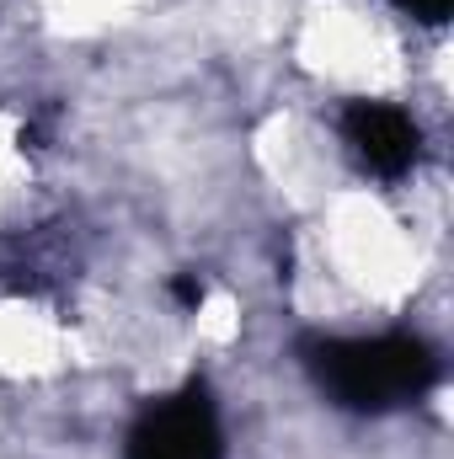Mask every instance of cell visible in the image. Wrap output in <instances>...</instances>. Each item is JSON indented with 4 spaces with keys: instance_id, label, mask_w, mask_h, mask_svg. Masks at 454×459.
<instances>
[{
    "instance_id": "cell-1",
    "label": "cell",
    "mask_w": 454,
    "mask_h": 459,
    "mask_svg": "<svg viewBox=\"0 0 454 459\" xmlns=\"http://www.w3.org/2000/svg\"><path fill=\"white\" fill-rule=\"evenodd\" d=\"M310 374L353 411H390L423 401L439 379L433 352L417 337H327L305 347Z\"/></svg>"
},
{
    "instance_id": "cell-2",
    "label": "cell",
    "mask_w": 454,
    "mask_h": 459,
    "mask_svg": "<svg viewBox=\"0 0 454 459\" xmlns=\"http://www.w3.org/2000/svg\"><path fill=\"white\" fill-rule=\"evenodd\" d=\"M128 459H220V417L204 390H182L139 417Z\"/></svg>"
},
{
    "instance_id": "cell-3",
    "label": "cell",
    "mask_w": 454,
    "mask_h": 459,
    "mask_svg": "<svg viewBox=\"0 0 454 459\" xmlns=\"http://www.w3.org/2000/svg\"><path fill=\"white\" fill-rule=\"evenodd\" d=\"M342 134L353 144V155L380 171V177H401L412 160H417V123L401 113V108H385V102H353L342 113Z\"/></svg>"
},
{
    "instance_id": "cell-4",
    "label": "cell",
    "mask_w": 454,
    "mask_h": 459,
    "mask_svg": "<svg viewBox=\"0 0 454 459\" xmlns=\"http://www.w3.org/2000/svg\"><path fill=\"white\" fill-rule=\"evenodd\" d=\"M396 5H401V11H412L417 22H444L454 0H396Z\"/></svg>"
},
{
    "instance_id": "cell-5",
    "label": "cell",
    "mask_w": 454,
    "mask_h": 459,
    "mask_svg": "<svg viewBox=\"0 0 454 459\" xmlns=\"http://www.w3.org/2000/svg\"><path fill=\"white\" fill-rule=\"evenodd\" d=\"M171 294H177L182 305H204V283H198V278H177V283H171Z\"/></svg>"
}]
</instances>
